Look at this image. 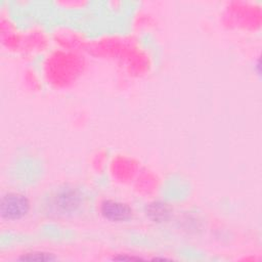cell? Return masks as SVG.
<instances>
[{"label":"cell","instance_id":"1","mask_svg":"<svg viewBox=\"0 0 262 262\" xmlns=\"http://www.w3.org/2000/svg\"><path fill=\"white\" fill-rule=\"evenodd\" d=\"M82 190L71 185L59 186L48 196L46 208L51 215L58 217H73L81 212L84 206Z\"/></svg>","mask_w":262,"mask_h":262},{"label":"cell","instance_id":"2","mask_svg":"<svg viewBox=\"0 0 262 262\" xmlns=\"http://www.w3.org/2000/svg\"><path fill=\"white\" fill-rule=\"evenodd\" d=\"M31 210L29 198L20 192L9 191L0 200V217L5 221H18L24 219Z\"/></svg>","mask_w":262,"mask_h":262},{"label":"cell","instance_id":"3","mask_svg":"<svg viewBox=\"0 0 262 262\" xmlns=\"http://www.w3.org/2000/svg\"><path fill=\"white\" fill-rule=\"evenodd\" d=\"M99 211L101 216L111 222H128L133 218L132 208L128 204L116 200L102 201Z\"/></svg>","mask_w":262,"mask_h":262},{"label":"cell","instance_id":"4","mask_svg":"<svg viewBox=\"0 0 262 262\" xmlns=\"http://www.w3.org/2000/svg\"><path fill=\"white\" fill-rule=\"evenodd\" d=\"M171 207L162 201H154L145 206V215L152 222L162 223L171 217Z\"/></svg>","mask_w":262,"mask_h":262},{"label":"cell","instance_id":"5","mask_svg":"<svg viewBox=\"0 0 262 262\" xmlns=\"http://www.w3.org/2000/svg\"><path fill=\"white\" fill-rule=\"evenodd\" d=\"M58 258L52 253L43 252V251H33L26 254H21L17 260L18 261H29V262H51L56 261Z\"/></svg>","mask_w":262,"mask_h":262},{"label":"cell","instance_id":"6","mask_svg":"<svg viewBox=\"0 0 262 262\" xmlns=\"http://www.w3.org/2000/svg\"><path fill=\"white\" fill-rule=\"evenodd\" d=\"M113 260L116 261H137V260H142L140 257H135V256H127V255H119L113 258Z\"/></svg>","mask_w":262,"mask_h":262},{"label":"cell","instance_id":"7","mask_svg":"<svg viewBox=\"0 0 262 262\" xmlns=\"http://www.w3.org/2000/svg\"><path fill=\"white\" fill-rule=\"evenodd\" d=\"M254 71L257 73V75L259 77L261 76V64H260V59L259 58L254 62Z\"/></svg>","mask_w":262,"mask_h":262}]
</instances>
